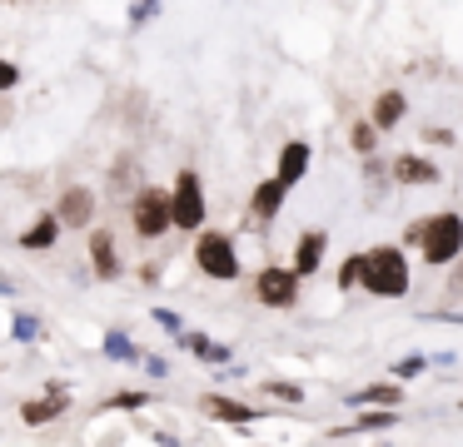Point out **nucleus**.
Returning <instances> with one entry per match:
<instances>
[{
  "instance_id": "nucleus-21",
  "label": "nucleus",
  "mask_w": 463,
  "mask_h": 447,
  "mask_svg": "<svg viewBox=\"0 0 463 447\" xmlns=\"http://www.w3.org/2000/svg\"><path fill=\"white\" fill-rule=\"evenodd\" d=\"M359 278H364V254H349V258L339 264V288H354Z\"/></svg>"
},
{
  "instance_id": "nucleus-6",
  "label": "nucleus",
  "mask_w": 463,
  "mask_h": 447,
  "mask_svg": "<svg viewBox=\"0 0 463 447\" xmlns=\"http://www.w3.org/2000/svg\"><path fill=\"white\" fill-rule=\"evenodd\" d=\"M170 209H175V228H200L204 224V189H200V174H194V169H184V174L175 179Z\"/></svg>"
},
{
  "instance_id": "nucleus-26",
  "label": "nucleus",
  "mask_w": 463,
  "mask_h": 447,
  "mask_svg": "<svg viewBox=\"0 0 463 447\" xmlns=\"http://www.w3.org/2000/svg\"><path fill=\"white\" fill-rule=\"evenodd\" d=\"M413 373H423V358H399L393 363V377H413Z\"/></svg>"
},
{
  "instance_id": "nucleus-25",
  "label": "nucleus",
  "mask_w": 463,
  "mask_h": 447,
  "mask_svg": "<svg viewBox=\"0 0 463 447\" xmlns=\"http://www.w3.org/2000/svg\"><path fill=\"white\" fill-rule=\"evenodd\" d=\"M423 139H429V144H453V139H458V135H453V129H443V125H429V129H423Z\"/></svg>"
},
{
  "instance_id": "nucleus-18",
  "label": "nucleus",
  "mask_w": 463,
  "mask_h": 447,
  "mask_svg": "<svg viewBox=\"0 0 463 447\" xmlns=\"http://www.w3.org/2000/svg\"><path fill=\"white\" fill-rule=\"evenodd\" d=\"M55 234H61V214H55V219H41L35 228H25L21 244H25V248H51V244H55Z\"/></svg>"
},
{
  "instance_id": "nucleus-4",
  "label": "nucleus",
  "mask_w": 463,
  "mask_h": 447,
  "mask_svg": "<svg viewBox=\"0 0 463 447\" xmlns=\"http://www.w3.org/2000/svg\"><path fill=\"white\" fill-rule=\"evenodd\" d=\"M299 268H289V264H269V268H260L254 274V298H260L264 308H289L294 298H299Z\"/></svg>"
},
{
  "instance_id": "nucleus-2",
  "label": "nucleus",
  "mask_w": 463,
  "mask_h": 447,
  "mask_svg": "<svg viewBox=\"0 0 463 447\" xmlns=\"http://www.w3.org/2000/svg\"><path fill=\"white\" fill-rule=\"evenodd\" d=\"M419 254L429 268H449L453 258L463 254V214L443 209V214L423 219V238H419Z\"/></svg>"
},
{
  "instance_id": "nucleus-3",
  "label": "nucleus",
  "mask_w": 463,
  "mask_h": 447,
  "mask_svg": "<svg viewBox=\"0 0 463 447\" xmlns=\"http://www.w3.org/2000/svg\"><path fill=\"white\" fill-rule=\"evenodd\" d=\"M194 264H200L210 278H224V284H230V278H240V254H234V238L230 234H214V228L194 238Z\"/></svg>"
},
{
  "instance_id": "nucleus-14",
  "label": "nucleus",
  "mask_w": 463,
  "mask_h": 447,
  "mask_svg": "<svg viewBox=\"0 0 463 447\" xmlns=\"http://www.w3.org/2000/svg\"><path fill=\"white\" fill-rule=\"evenodd\" d=\"M61 413H65V387H55L51 397H41V403H25V407H21V417H25L31 427L51 423V417H61Z\"/></svg>"
},
{
  "instance_id": "nucleus-11",
  "label": "nucleus",
  "mask_w": 463,
  "mask_h": 447,
  "mask_svg": "<svg viewBox=\"0 0 463 447\" xmlns=\"http://www.w3.org/2000/svg\"><path fill=\"white\" fill-rule=\"evenodd\" d=\"M324 248H329V238H324L319 228H309V234L299 238V248H294V268H299V274H319Z\"/></svg>"
},
{
  "instance_id": "nucleus-30",
  "label": "nucleus",
  "mask_w": 463,
  "mask_h": 447,
  "mask_svg": "<svg viewBox=\"0 0 463 447\" xmlns=\"http://www.w3.org/2000/svg\"><path fill=\"white\" fill-rule=\"evenodd\" d=\"M115 407H145V393H120V397H115Z\"/></svg>"
},
{
  "instance_id": "nucleus-22",
  "label": "nucleus",
  "mask_w": 463,
  "mask_h": 447,
  "mask_svg": "<svg viewBox=\"0 0 463 447\" xmlns=\"http://www.w3.org/2000/svg\"><path fill=\"white\" fill-rule=\"evenodd\" d=\"M105 353H110V358H120V363H130V358H135V348H130V338H125V333H110V338H105Z\"/></svg>"
},
{
  "instance_id": "nucleus-8",
  "label": "nucleus",
  "mask_w": 463,
  "mask_h": 447,
  "mask_svg": "<svg viewBox=\"0 0 463 447\" xmlns=\"http://www.w3.org/2000/svg\"><path fill=\"white\" fill-rule=\"evenodd\" d=\"M393 179H399V184H413V189H423V184H439V164H433V159H423V154H399L393 159V169H389Z\"/></svg>"
},
{
  "instance_id": "nucleus-1",
  "label": "nucleus",
  "mask_w": 463,
  "mask_h": 447,
  "mask_svg": "<svg viewBox=\"0 0 463 447\" xmlns=\"http://www.w3.org/2000/svg\"><path fill=\"white\" fill-rule=\"evenodd\" d=\"M359 288L369 298H403L409 293V254L399 244H373L364 254V278Z\"/></svg>"
},
{
  "instance_id": "nucleus-12",
  "label": "nucleus",
  "mask_w": 463,
  "mask_h": 447,
  "mask_svg": "<svg viewBox=\"0 0 463 447\" xmlns=\"http://www.w3.org/2000/svg\"><path fill=\"white\" fill-rule=\"evenodd\" d=\"M200 407H204L210 417H220V423H254V417H260L250 403H234V397H220V393H210Z\"/></svg>"
},
{
  "instance_id": "nucleus-20",
  "label": "nucleus",
  "mask_w": 463,
  "mask_h": 447,
  "mask_svg": "<svg viewBox=\"0 0 463 447\" xmlns=\"http://www.w3.org/2000/svg\"><path fill=\"white\" fill-rule=\"evenodd\" d=\"M399 423V407H373V413H364L359 423H354V433H369V427H393Z\"/></svg>"
},
{
  "instance_id": "nucleus-28",
  "label": "nucleus",
  "mask_w": 463,
  "mask_h": 447,
  "mask_svg": "<svg viewBox=\"0 0 463 447\" xmlns=\"http://www.w3.org/2000/svg\"><path fill=\"white\" fill-rule=\"evenodd\" d=\"M264 387H269L274 397H284V403H299V387L294 383H264Z\"/></svg>"
},
{
  "instance_id": "nucleus-29",
  "label": "nucleus",
  "mask_w": 463,
  "mask_h": 447,
  "mask_svg": "<svg viewBox=\"0 0 463 447\" xmlns=\"http://www.w3.org/2000/svg\"><path fill=\"white\" fill-rule=\"evenodd\" d=\"M15 79H21V75H15V65H11V60H0V89H11Z\"/></svg>"
},
{
  "instance_id": "nucleus-9",
  "label": "nucleus",
  "mask_w": 463,
  "mask_h": 447,
  "mask_svg": "<svg viewBox=\"0 0 463 447\" xmlns=\"http://www.w3.org/2000/svg\"><path fill=\"white\" fill-rule=\"evenodd\" d=\"M304 174H309V144H304V139H289V144L279 149V179L294 189Z\"/></svg>"
},
{
  "instance_id": "nucleus-10",
  "label": "nucleus",
  "mask_w": 463,
  "mask_h": 447,
  "mask_svg": "<svg viewBox=\"0 0 463 447\" xmlns=\"http://www.w3.org/2000/svg\"><path fill=\"white\" fill-rule=\"evenodd\" d=\"M90 214H95V194L90 189H65V199H61V224H90Z\"/></svg>"
},
{
  "instance_id": "nucleus-27",
  "label": "nucleus",
  "mask_w": 463,
  "mask_h": 447,
  "mask_svg": "<svg viewBox=\"0 0 463 447\" xmlns=\"http://www.w3.org/2000/svg\"><path fill=\"white\" fill-rule=\"evenodd\" d=\"M155 10H160V0H140V5L130 10V20H135V25H145V20L155 15Z\"/></svg>"
},
{
  "instance_id": "nucleus-23",
  "label": "nucleus",
  "mask_w": 463,
  "mask_h": 447,
  "mask_svg": "<svg viewBox=\"0 0 463 447\" xmlns=\"http://www.w3.org/2000/svg\"><path fill=\"white\" fill-rule=\"evenodd\" d=\"M35 333H41V323H35L31 313H15V338H21V343H35Z\"/></svg>"
},
{
  "instance_id": "nucleus-19",
  "label": "nucleus",
  "mask_w": 463,
  "mask_h": 447,
  "mask_svg": "<svg viewBox=\"0 0 463 447\" xmlns=\"http://www.w3.org/2000/svg\"><path fill=\"white\" fill-rule=\"evenodd\" d=\"M349 144H354V149H359V154H364V159H369V154H373V149H379V125H369V119H359V125H354V129H349Z\"/></svg>"
},
{
  "instance_id": "nucleus-17",
  "label": "nucleus",
  "mask_w": 463,
  "mask_h": 447,
  "mask_svg": "<svg viewBox=\"0 0 463 447\" xmlns=\"http://www.w3.org/2000/svg\"><path fill=\"white\" fill-rule=\"evenodd\" d=\"M180 343H184V348H194V353H200V358H204V363H230V348H220V343H210V338H204V333H184V338H180Z\"/></svg>"
},
{
  "instance_id": "nucleus-5",
  "label": "nucleus",
  "mask_w": 463,
  "mask_h": 447,
  "mask_svg": "<svg viewBox=\"0 0 463 447\" xmlns=\"http://www.w3.org/2000/svg\"><path fill=\"white\" fill-rule=\"evenodd\" d=\"M170 224H175L170 194H160V189H140V194H135V234H140V238H160Z\"/></svg>"
},
{
  "instance_id": "nucleus-7",
  "label": "nucleus",
  "mask_w": 463,
  "mask_h": 447,
  "mask_svg": "<svg viewBox=\"0 0 463 447\" xmlns=\"http://www.w3.org/2000/svg\"><path fill=\"white\" fill-rule=\"evenodd\" d=\"M284 199H289V184H284L279 174H274V179H264V184L250 194V214H254V224H269V219H279Z\"/></svg>"
},
{
  "instance_id": "nucleus-15",
  "label": "nucleus",
  "mask_w": 463,
  "mask_h": 447,
  "mask_svg": "<svg viewBox=\"0 0 463 447\" xmlns=\"http://www.w3.org/2000/svg\"><path fill=\"white\" fill-rule=\"evenodd\" d=\"M399 383H373V387H359V393L349 397L354 407H399Z\"/></svg>"
},
{
  "instance_id": "nucleus-16",
  "label": "nucleus",
  "mask_w": 463,
  "mask_h": 447,
  "mask_svg": "<svg viewBox=\"0 0 463 447\" xmlns=\"http://www.w3.org/2000/svg\"><path fill=\"white\" fill-rule=\"evenodd\" d=\"M90 258H95V274H100V278L120 274V258H115V238L110 234H95L90 238Z\"/></svg>"
},
{
  "instance_id": "nucleus-13",
  "label": "nucleus",
  "mask_w": 463,
  "mask_h": 447,
  "mask_svg": "<svg viewBox=\"0 0 463 447\" xmlns=\"http://www.w3.org/2000/svg\"><path fill=\"white\" fill-rule=\"evenodd\" d=\"M403 109H409V99L399 95V89H383L379 99H373V125L379 129H393L403 119Z\"/></svg>"
},
{
  "instance_id": "nucleus-24",
  "label": "nucleus",
  "mask_w": 463,
  "mask_h": 447,
  "mask_svg": "<svg viewBox=\"0 0 463 447\" xmlns=\"http://www.w3.org/2000/svg\"><path fill=\"white\" fill-rule=\"evenodd\" d=\"M449 298H463V254L449 264Z\"/></svg>"
}]
</instances>
